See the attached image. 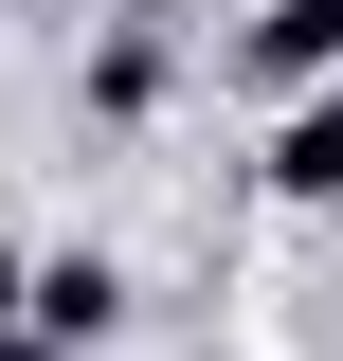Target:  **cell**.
Segmentation results:
<instances>
[{"label":"cell","instance_id":"obj_1","mask_svg":"<svg viewBox=\"0 0 343 361\" xmlns=\"http://www.w3.org/2000/svg\"><path fill=\"white\" fill-rule=\"evenodd\" d=\"M235 73H253V90H289V109H325V90H343V0H253Z\"/></svg>","mask_w":343,"mask_h":361},{"label":"cell","instance_id":"obj_2","mask_svg":"<svg viewBox=\"0 0 343 361\" xmlns=\"http://www.w3.org/2000/svg\"><path fill=\"white\" fill-rule=\"evenodd\" d=\"M109 325H127V271H109V253H37V343H109Z\"/></svg>","mask_w":343,"mask_h":361},{"label":"cell","instance_id":"obj_3","mask_svg":"<svg viewBox=\"0 0 343 361\" xmlns=\"http://www.w3.org/2000/svg\"><path fill=\"white\" fill-rule=\"evenodd\" d=\"M271 199L289 217H343V90L325 109H271Z\"/></svg>","mask_w":343,"mask_h":361},{"label":"cell","instance_id":"obj_4","mask_svg":"<svg viewBox=\"0 0 343 361\" xmlns=\"http://www.w3.org/2000/svg\"><path fill=\"white\" fill-rule=\"evenodd\" d=\"M163 73H181V54H163V18H127V37L90 54V127H145V109H163Z\"/></svg>","mask_w":343,"mask_h":361},{"label":"cell","instance_id":"obj_5","mask_svg":"<svg viewBox=\"0 0 343 361\" xmlns=\"http://www.w3.org/2000/svg\"><path fill=\"white\" fill-rule=\"evenodd\" d=\"M37 343V253H0V361Z\"/></svg>","mask_w":343,"mask_h":361}]
</instances>
